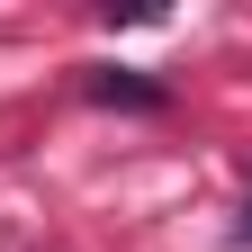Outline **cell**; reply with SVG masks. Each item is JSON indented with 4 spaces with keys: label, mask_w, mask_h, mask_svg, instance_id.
Instances as JSON below:
<instances>
[{
    "label": "cell",
    "mask_w": 252,
    "mask_h": 252,
    "mask_svg": "<svg viewBox=\"0 0 252 252\" xmlns=\"http://www.w3.org/2000/svg\"><path fill=\"white\" fill-rule=\"evenodd\" d=\"M90 90H99L108 108H162V99H171V90H162V81H144V72H99Z\"/></svg>",
    "instance_id": "cell-1"
},
{
    "label": "cell",
    "mask_w": 252,
    "mask_h": 252,
    "mask_svg": "<svg viewBox=\"0 0 252 252\" xmlns=\"http://www.w3.org/2000/svg\"><path fill=\"white\" fill-rule=\"evenodd\" d=\"M243 243H252V207H243Z\"/></svg>",
    "instance_id": "cell-2"
}]
</instances>
